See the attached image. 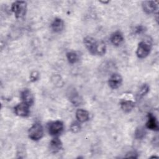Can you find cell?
Segmentation results:
<instances>
[{
    "label": "cell",
    "mask_w": 159,
    "mask_h": 159,
    "mask_svg": "<svg viewBox=\"0 0 159 159\" xmlns=\"http://www.w3.org/2000/svg\"><path fill=\"white\" fill-rule=\"evenodd\" d=\"M83 43L88 51L93 55L102 56L106 53V46L102 40H97L92 37L87 36L84 38Z\"/></svg>",
    "instance_id": "1"
},
{
    "label": "cell",
    "mask_w": 159,
    "mask_h": 159,
    "mask_svg": "<svg viewBox=\"0 0 159 159\" xmlns=\"http://www.w3.org/2000/svg\"><path fill=\"white\" fill-rule=\"evenodd\" d=\"M152 46V42L149 39L141 41L138 44L136 51L137 56L140 58H146L151 52Z\"/></svg>",
    "instance_id": "2"
},
{
    "label": "cell",
    "mask_w": 159,
    "mask_h": 159,
    "mask_svg": "<svg viewBox=\"0 0 159 159\" xmlns=\"http://www.w3.org/2000/svg\"><path fill=\"white\" fill-rule=\"evenodd\" d=\"M11 11L14 12L16 18L24 17L27 12V3L22 1H16L11 5Z\"/></svg>",
    "instance_id": "3"
},
{
    "label": "cell",
    "mask_w": 159,
    "mask_h": 159,
    "mask_svg": "<svg viewBox=\"0 0 159 159\" xmlns=\"http://www.w3.org/2000/svg\"><path fill=\"white\" fill-rule=\"evenodd\" d=\"M29 137L34 141L41 139L43 135V129L41 124L36 122L34 124L28 131Z\"/></svg>",
    "instance_id": "4"
},
{
    "label": "cell",
    "mask_w": 159,
    "mask_h": 159,
    "mask_svg": "<svg viewBox=\"0 0 159 159\" xmlns=\"http://www.w3.org/2000/svg\"><path fill=\"white\" fill-rule=\"evenodd\" d=\"M64 125L63 122L60 120H55L50 122L48 124V131L50 135L52 136H58L63 130Z\"/></svg>",
    "instance_id": "5"
},
{
    "label": "cell",
    "mask_w": 159,
    "mask_h": 159,
    "mask_svg": "<svg viewBox=\"0 0 159 159\" xmlns=\"http://www.w3.org/2000/svg\"><path fill=\"white\" fill-rule=\"evenodd\" d=\"M142 6L143 11L147 14L158 12V4L157 1H145L142 2Z\"/></svg>",
    "instance_id": "6"
},
{
    "label": "cell",
    "mask_w": 159,
    "mask_h": 159,
    "mask_svg": "<svg viewBox=\"0 0 159 159\" xmlns=\"http://www.w3.org/2000/svg\"><path fill=\"white\" fill-rule=\"evenodd\" d=\"M122 83V78L121 75L117 73L112 74L108 80L109 87L112 89H116L119 88Z\"/></svg>",
    "instance_id": "7"
},
{
    "label": "cell",
    "mask_w": 159,
    "mask_h": 159,
    "mask_svg": "<svg viewBox=\"0 0 159 159\" xmlns=\"http://www.w3.org/2000/svg\"><path fill=\"white\" fill-rule=\"evenodd\" d=\"M29 106L24 102H21L17 104L14 107V112L16 114L20 117H27L30 114Z\"/></svg>",
    "instance_id": "8"
},
{
    "label": "cell",
    "mask_w": 159,
    "mask_h": 159,
    "mask_svg": "<svg viewBox=\"0 0 159 159\" xmlns=\"http://www.w3.org/2000/svg\"><path fill=\"white\" fill-rule=\"evenodd\" d=\"M20 98L22 102L29 106L33 105L34 102V97L32 93L29 89H24L20 94Z\"/></svg>",
    "instance_id": "9"
},
{
    "label": "cell",
    "mask_w": 159,
    "mask_h": 159,
    "mask_svg": "<svg viewBox=\"0 0 159 159\" xmlns=\"http://www.w3.org/2000/svg\"><path fill=\"white\" fill-rule=\"evenodd\" d=\"M147 121L146 122L147 128L155 131L158 130V123L157 118L152 113H148L147 116Z\"/></svg>",
    "instance_id": "10"
},
{
    "label": "cell",
    "mask_w": 159,
    "mask_h": 159,
    "mask_svg": "<svg viewBox=\"0 0 159 159\" xmlns=\"http://www.w3.org/2000/svg\"><path fill=\"white\" fill-rule=\"evenodd\" d=\"M49 147L52 153H56L62 149L63 143L58 137H55L50 141Z\"/></svg>",
    "instance_id": "11"
},
{
    "label": "cell",
    "mask_w": 159,
    "mask_h": 159,
    "mask_svg": "<svg viewBox=\"0 0 159 159\" xmlns=\"http://www.w3.org/2000/svg\"><path fill=\"white\" fill-rule=\"evenodd\" d=\"M124 36L119 31H116L114 32L111 35V37H110V40L111 43L116 46L120 45L124 42Z\"/></svg>",
    "instance_id": "12"
},
{
    "label": "cell",
    "mask_w": 159,
    "mask_h": 159,
    "mask_svg": "<svg viewBox=\"0 0 159 159\" xmlns=\"http://www.w3.org/2000/svg\"><path fill=\"white\" fill-rule=\"evenodd\" d=\"M76 118L79 122H85L89 119V114L83 109H79L76 112Z\"/></svg>",
    "instance_id": "13"
},
{
    "label": "cell",
    "mask_w": 159,
    "mask_h": 159,
    "mask_svg": "<svg viewBox=\"0 0 159 159\" xmlns=\"http://www.w3.org/2000/svg\"><path fill=\"white\" fill-rule=\"evenodd\" d=\"M120 107L122 110L125 112V113H129L130 111H132V109L135 107V102L131 100H127V99H124L120 101Z\"/></svg>",
    "instance_id": "14"
},
{
    "label": "cell",
    "mask_w": 159,
    "mask_h": 159,
    "mask_svg": "<svg viewBox=\"0 0 159 159\" xmlns=\"http://www.w3.org/2000/svg\"><path fill=\"white\" fill-rule=\"evenodd\" d=\"M64 27L63 20L58 17L55 18L51 24V28L55 32H60Z\"/></svg>",
    "instance_id": "15"
},
{
    "label": "cell",
    "mask_w": 159,
    "mask_h": 159,
    "mask_svg": "<svg viewBox=\"0 0 159 159\" xmlns=\"http://www.w3.org/2000/svg\"><path fill=\"white\" fill-rule=\"evenodd\" d=\"M149 89H150V87L147 84H143L137 93V95H136L137 99H140L142 98L144 96H145L148 93Z\"/></svg>",
    "instance_id": "16"
},
{
    "label": "cell",
    "mask_w": 159,
    "mask_h": 159,
    "mask_svg": "<svg viewBox=\"0 0 159 159\" xmlns=\"http://www.w3.org/2000/svg\"><path fill=\"white\" fill-rule=\"evenodd\" d=\"M66 58L68 62L71 64H74L78 60V54L73 51L68 52L66 53Z\"/></svg>",
    "instance_id": "17"
},
{
    "label": "cell",
    "mask_w": 159,
    "mask_h": 159,
    "mask_svg": "<svg viewBox=\"0 0 159 159\" xmlns=\"http://www.w3.org/2000/svg\"><path fill=\"white\" fill-rule=\"evenodd\" d=\"M135 137L137 139H143L146 135V131L145 129L142 127H139L136 129L135 133Z\"/></svg>",
    "instance_id": "18"
},
{
    "label": "cell",
    "mask_w": 159,
    "mask_h": 159,
    "mask_svg": "<svg viewBox=\"0 0 159 159\" xmlns=\"http://www.w3.org/2000/svg\"><path fill=\"white\" fill-rule=\"evenodd\" d=\"M69 99H70L71 102L74 104H76L80 103V98L78 96V93L75 91V90L70 91L69 94Z\"/></svg>",
    "instance_id": "19"
},
{
    "label": "cell",
    "mask_w": 159,
    "mask_h": 159,
    "mask_svg": "<svg viewBox=\"0 0 159 159\" xmlns=\"http://www.w3.org/2000/svg\"><path fill=\"white\" fill-rule=\"evenodd\" d=\"M81 125L78 122H73L70 125V129L71 132L73 133H78L81 130Z\"/></svg>",
    "instance_id": "20"
},
{
    "label": "cell",
    "mask_w": 159,
    "mask_h": 159,
    "mask_svg": "<svg viewBox=\"0 0 159 159\" xmlns=\"http://www.w3.org/2000/svg\"><path fill=\"white\" fill-rule=\"evenodd\" d=\"M30 78L32 81H35L39 78V73L37 71H34L30 75Z\"/></svg>",
    "instance_id": "21"
},
{
    "label": "cell",
    "mask_w": 159,
    "mask_h": 159,
    "mask_svg": "<svg viewBox=\"0 0 159 159\" xmlns=\"http://www.w3.org/2000/svg\"><path fill=\"white\" fill-rule=\"evenodd\" d=\"M145 27L142 25H138L135 29V32L137 34H141L145 32Z\"/></svg>",
    "instance_id": "22"
}]
</instances>
